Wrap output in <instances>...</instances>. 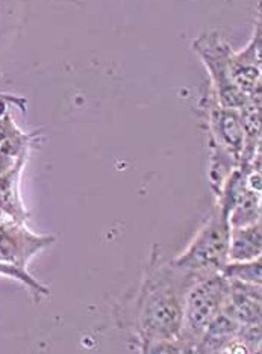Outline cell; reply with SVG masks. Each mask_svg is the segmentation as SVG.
I'll return each mask as SVG.
<instances>
[{
  "label": "cell",
  "instance_id": "obj_7",
  "mask_svg": "<svg viewBox=\"0 0 262 354\" xmlns=\"http://www.w3.org/2000/svg\"><path fill=\"white\" fill-rule=\"evenodd\" d=\"M52 241H55L53 236L37 238L21 226H14L0 233V261L23 267L30 254H34Z\"/></svg>",
  "mask_w": 262,
  "mask_h": 354
},
{
  "label": "cell",
  "instance_id": "obj_6",
  "mask_svg": "<svg viewBox=\"0 0 262 354\" xmlns=\"http://www.w3.org/2000/svg\"><path fill=\"white\" fill-rule=\"evenodd\" d=\"M209 118L211 131L214 133L212 141L235 156V160L240 159L244 147V131L240 112L220 106L212 109Z\"/></svg>",
  "mask_w": 262,
  "mask_h": 354
},
{
  "label": "cell",
  "instance_id": "obj_4",
  "mask_svg": "<svg viewBox=\"0 0 262 354\" xmlns=\"http://www.w3.org/2000/svg\"><path fill=\"white\" fill-rule=\"evenodd\" d=\"M194 49L206 62V67H208L214 82H216L220 106L229 109L243 108V104L249 97L234 85L232 75H230L232 50L229 49V46L214 30L212 34L203 35L194 41Z\"/></svg>",
  "mask_w": 262,
  "mask_h": 354
},
{
  "label": "cell",
  "instance_id": "obj_11",
  "mask_svg": "<svg viewBox=\"0 0 262 354\" xmlns=\"http://www.w3.org/2000/svg\"><path fill=\"white\" fill-rule=\"evenodd\" d=\"M0 100H10V102H14L15 104H17L19 108H21V111H25L26 109V100L25 99H17V97H10V95H8L6 99H0Z\"/></svg>",
  "mask_w": 262,
  "mask_h": 354
},
{
  "label": "cell",
  "instance_id": "obj_9",
  "mask_svg": "<svg viewBox=\"0 0 262 354\" xmlns=\"http://www.w3.org/2000/svg\"><path fill=\"white\" fill-rule=\"evenodd\" d=\"M240 328V324L220 312L216 319L206 327L202 339L198 341L197 351H225V347H229L230 342H234V337H236Z\"/></svg>",
  "mask_w": 262,
  "mask_h": 354
},
{
  "label": "cell",
  "instance_id": "obj_8",
  "mask_svg": "<svg viewBox=\"0 0 262 354\" xmlns=\"http://www.w3.org/2000/svg\"><path fill=\"white\" fill-rule=\"evenodd\" d=\"M261 256V221L244 227H230L227 261L244 262Z\"/></svg>",
  "mask_w": 262,
  "mask_h": 354
},
{
  "label": "cell",
  "instance_id": "obj_1",
  "mask_svg": "<svg viewBox=\"0 0 262 354\" xmlns=\"http://www.w3.org/2000/svg\"><path fill=\"white\" fill-rule=\"evenodd\" d=\"M208 277V276H206ZM198 277L197 272L149 262V271L137 299V324L144 345L179 337L187 292Z\"/></svg>",
  "mask_w": 262,
  "mask_h": 354
},
{
  "label": "cell",
  "instance_id": "obj_12",
  "mask_svg": "<svg viewBox=\"0 0 262 354\" xmlns=\"http://www.w3.org/2000/svg\"><path fill=\"white\" fill-rule=\"evenodd\" d=\"M8 97V95H2V94H0V99H6Z\"/></svg>",
  "mask_w": 262,
  "mask_h": 354
},
{
  "label": "cell",
  "instance_id": "obj_3",
  "mask_svg": "<svg viewBox=\"0 0 262 354\" xmlns=\"http://www.w3.org/2000/svg\"><path fill=\"white\" fill-rule=\"evenodd\" d=\"M229 236V218L218 209L206 223V226L198 232L188 250L173 263L182 270L193 271L197 274H206V272L216 274L227 263Z\"/></svg>",
  "mask_w": 262,
  "mask_h": 354
},
{
  "label": "cell",
  "instance_id": "obj_5",
  "mask_svg": "<svg viewBox=\"0 0 262 354\" xmlns=\"http://www.w3.org/2000/svg\"><path fill=\"white\" fill-rule=\"evenodd\" d=\"M221 313L240 326L261 323V285L229 279V291Z\"/></svg>",
  "mask_w": 262,
  "mask_h": 354
},
{
  "label": "cell",
  "instance_id": "obj_2",
  "mask_svg": "<svg viewBox=\"0 0 262 354\" xmlns=\"http://www.w3.org/2000/svg\"><path fill=\"white\" fill-rule=\"evenodd\" d=\"M229 291V279L218 272L203 277L189 288L184 306V318L178 339L179 347H197L208 327L218 313Z\"/></svg>",
  "mask_w": 262,
  "mask_h": 354
},
{
  "label": "cell",
  "instance_id": "obj_10",
  "mask_svg": "<svg viewBox=\"0 0 262 354\" xmlns=\"http://www.w3.org/2000/svg\"><path fill=\"white\" fill-rule=\"evenodd\" d=\"M221 276L244 281V283L261 285V259L256 257V259L252 261L226 263L223 270H221Z\"/></svg>",
  "mask_w": 262,
  "mask_h": 354
}]
</instances>
